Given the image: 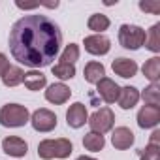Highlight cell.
Listing matches in <instances>:
<instances>
[{
    "label": "cell",
    "instance_id": "3",
    "mask_svg": "<svg viewBox=\"0 0 160 160\" xmlns=\"http://www.w3.org/2000/svg\"><path fill=\"white\" fill-rule=\"evenodd\" d=\"M30 121V113L21 104H6L0 109V124L6 128H19Z\"/></svg>",
    "mask_w": 160,
    "mask_h": 160
},
{
    "label": "cell",
    "instance_id": "12",
    "mask_svg": "<svg viewBox=\"0 0 160 160\" xmlns=\"http://www.w3.org/2000/svg\"><path fill=\"white\" fill-rule=\"evenodd\" d=\"M134 132L130 130V128H126V126H119V128H115L113 130V136H111V143H113V147L115 149H119V151H124V149H130L132 145H134Z\"/></svg>",
    "mask_w": 160,
    "mask_h": 160
},
{
    "label": "cell",
    "instance_id": "8",
    "mask_svg": "<svg viewBox=\"0 0 160 160\" xmlns=\"http://www.w3.org/2000/svg\"><path fill=\"white\" fill-rule=\"evenodd\" d=\"M98 85V94H100V98L106 102V104H115L117 102V98H119V91H121V87L113 81V79H109V77H104V79H100V81L96 83Z\"/></svg>",
    "mask_w": 160,
    "mask_h": 160
},
{
    "label": "cell",
    "instance_id": "20",
    "mask_svg": "<svg viewBox=\"0 0 160 160\" xmlns=\"http://www.w3.org/2000/svg\"><path fill=\"white\" fill-rule=\"evenodd\" d=\"M83 145H85L87 151L98 152V151L104 149L106 139H104V136H100V134H96V132H89V134H85V138H83Z\"/></svg>",
    "mask_w": 160,
    "mask_h": 160
},
{
    "label": "cell",
    "instance_id": "16",
    "mask_svg": "<svg viewBox=\"0 0 160 160\" xmlns=\"http://www.w3.org/2000/svg\"><path fill=\"white\" fill-rule=\"evenodd\" d=\"M83 73H85V79H87L89 83L96 85L100 79H104V77H106V68H104V64H102V62L91 60V62H87V64H85Z\"/></svg>",
    "mask_w": 160,
    "mask_h": 160
},
{
    "label": "cell",
    "instance_id": "24",
    "mask_svg": "<svg viewBox=\"0 0 160 160\" xmlns=\"http://www.w3.org/2000/svg\"><path fill=\"white\" fill-rule=\"evenodd\" d=\"M53 75L58 77V79H72L75 75V66L73 64H64V62H58L53 66Z\"/></svg>",
    "mask_w": 160,
    "mask_h": 160
},
{
    "label": "cell",
    "instance_id": "18",
    "mask_svg": "<svg viewBox=\"0 0 160 160\" xmlns=\"http://www.w3.org/2000/svg\"><path fill=\"white\" fill-rule=\"evenodd\" d=\"M143 75L149 79L151 83H158V77H160V58L158 57H152L149 58L145 64H143Z\"/></svg>",
    "mask_w": 160,
    "mask_h": 160
},
{
    "label": "cell",
    "instance_id": "6",
    "mask_svg": "<svg viewBox=\"0 0 160 160\" xmlns=\"http://www.w3.org/2000/svg\"><path fill=\"white\" fill-rule=\"evenodd\" d=\"M30 122H32V128L36 132H51L57 128V115L45 108L42 109H36L30 117Z\"/></svg>",
    "mask_w": 160,
    "mask_h": 160
},
{
    "label": "cell",
    "instance_id": "22",
    "mask_svg": "<svg viewBox=\"0 0 160 160\" xmlns=\"http://www.w3.org/2000/svg\"><path fill=\"white\" fill-rule=\"evenodd\" d=\"M139 98H143L145 106H158L160 104V85L158 83H151L141 94Z\"/></svg>",
    "mask_w": 160,
    "mask_h": 160
},
{
    "label": "cell",
    "instance_id": "11",
    "mask_svg": "<svg viewBox=\"0 0 160 160\" xmlns=\"http://www.w3.org/2000/svg\"><path fill=\"white\" fill-rule=\"evenodd\" d=\"M70 96H72V91H70L64 83H53V85H49L47 91H45V100L51 102V104H57V106L68 102Z\"/></svg>",
    "mask_w": 160,
    "mask_h": 160
},
{
    "label": "cell",
    "instance_id": "5",
    "mask_svg": "<svg viewBox=\"0 0 160 160\" xmlns=\"http://www.w3.org/2000/svg\"><path fill=\"white\" fill-rule=\"evenodd\" d=\"M87 122H89V126H91V132H96V134L104 136L106 132H109V130L113 128L115 115H113V111H111L109 108H102V109L94 111Z\"/></svg>",
    "mask_w": 160,
    "mask_h": 160
},
{
    "label": "cell",
    "instance_id": "4",
    "mask_svg": "<svg viewBox=\"0 0 160 160\" xmlns=\"http://www.w3.org/2000/svg\"><path fill=\"white\" fill-rule=\"evenodd\" d=\"M145 30L138 25H122L119 28V43L124 47V49H139L143 43H145Z\"/></svg>",
    "mask_w": 160,
    "mask_h": 160
},
{
    "label": "cell",
    "instance_id": "26",
    "mask_svg": "<svg viewBox=\"0 0 160 160\" xmlns=\"http://www.w3.org/2000/svg\"><path fill=\"white\" fill-rule=\"evenodd\" d=\"M138 154H139V160H160V147L147 145L145 149H139Z\"/></svg>",
    "mask_w": 160,
    "mask_h": 160
},
{
    "label": "cell",
    "instance_id": "1",
    "mask_svg": "<svg viewBox=\"0 0 160 160\" xmlns=\"http://www.w3.org/2000/svg\"><path fill=\"white\" fill-rule=\"evenodd\" d=\"M12 57L28 68H45L57 58L62 45V32L45 15H25L10 30Z\"/></svg>",
    "mask_w": 160,
    "mask_h": 160
},
{
    "label": "cell",
    "instance_id": "29",
    "mask_svg": "<svg viewBox=\"0 0 160 160\" xmlns=\"http://www.w3.org/2000/svg\"><path fill=\"white\" fill-rule=\"evenodd\" d=\"M149 145H156V147H160V130H154V132L151 134Z\"/></svg>",
    "mask_w": 160,
    "mask_h": 160
},
{
    "label": "cell",
    "instance_id": "23",
    "mask_svg": "<svg viewBox=\"0 0 160 160\" xmlns=\"http://www.w3.org/2000/svg\"><path fill=\"white\" fill-rule=\"evenodd\" d=\"M143 45H147V49H151L152 53H158L160 51V25L158 23L151 27V30H149Z\"/></svg>",
    "mask_w": 160,
    "mask_h": 160
},
{
    "label": "cell",
    "instance_id": "10",
    "mask_svg": "<svg viewBox=\"0 0 160 160\" xmlns=\"http://www.w3.org/2000/svg\"><path fill=\"white\" fill-rule=\"evenodd\" d=\"M66 122L72 128H81L87 122V108L81 102H75L70 106V109L66 111Z\"/></svg>",
    "mask_w": 160,
    "mask_h": 160
},
{
    "label": "cell",
    "instance_id": "2",
    "mask_svg": "<svg viewBox=\"0 0 160 160\" xmlns=\"http://www.w3.org/2000/svg\"><path fill=\"white\" fill-rule=\"evenodd\" d=\"M73 151V145L66 138L58 139H43L38 145V156L42 160H51V158H68Z\"/></svg>",
    "mask_w": 160,
    "mask_h": 160
},
{
    "label": "cell",
    "instance_id": "28",
    "mask_svg": "<svg viewBox=\"0 0 160 160\" xmlns=\"http://www.w3.org/2000/svg\"><path fill=\"white\" fill-rule=\"evenodd\" d=\"M8 70H10V60H8V57L4 53H0V77H2Z\"/></svg>",
    "mask_w": 160,
    "mask_h": 160
},
{
    "label": "cell",
    "instance_id": "7",
    "mask_svg": "<svg viewBox=\"0 0 160 160\" xmlns=\"http://www.w3.org/2000/svg\"><path fill=\"white\" fill-rule=\"evenodd\" d=\"M83 45H85V51H87V53L98 55V57H100V55H108L109 49H111V42H109V38L104 36V34L87 36L85 42H83Z\"/></svg>",
    "mask_w": 160,
    "mask_h": 160
},
{
    "label": "cell",
    "instance_id": "21",
    "mask_svg": "<svg viewBox=\"0 0 160 160\" xmlns=\"http://www.w3.org/2000/svg\"><path fill=\"white\" fill-rule=\"evenodd\" d=\"M87 27H89L91 30H94L96 34H102L104 30L109 28V19H108V15H104V13H94V15L89 17Z\"/></svg>",
    "mask_w": 160,
    "mask_h": 160
},
{
    "label": "cell",
    "instance_id": "13",
    "mask_svg": "<svg viewBox=\"0 0 160 160\" xmlns=\"http://www.w3.org/2000/svg\"><path fill=\"white\" fill-rule=\"evenodd\" d=\"M2 149H4V152L10 154V156L23 158V156L27 154V151H28V145H27L25 139H21V138H17V136H10V138H6V139L2 141Z\"/></svg>",
    "mask_w": 160,
    "mask_h": 160
},
{
    "label": "cell",
    "instance_id": "30",
    "mask_svg": "<svg viewBox=\"0 0 160 160\" xmlns=\"http://www.w3.org/2000/svg\"><path fill=\"white\" fill-rule=\"evenodd\" d=\"M77 160H94V158H91V156H79Z\"/></svg>",
    "mask_w": 160,
    "mask_h": 160
},
{
    "label": "cell",
    "instance_id": "17",
    "mask_svg": "<svg viewBox=\"0 0 160 160\" xmlns=\"http://www.w3.org/2000/svg\"><path fill=\"white\" fill-rule=\"evenodd\" d=\"M23 83L28 91H40L47 85V77L38 72V70H30L28 73H25V79H23Z\"/></svg>",
    "mask_w": 160,
    "mask_h": 160
},
{
    "label": "cell",
    "instance_id": "14",
    "mask_svg": "<svg viewBox=\"0 0 160 160\" xmlns=\"http://www.w3.org/2000/svg\"><path fill=\"white\" fill-rule=\"evenodd\" d=\"M111 68H113V72H115L117 75H121V77H124V79L134 77V75L138 73V64H136L134 60H130V58H124V57L115 58L113 64H111Z\"/></svg>",
    "mask_w": 160,
    "mask_h": 160
},
{
    "label": "cell",
    "instance_id": "15",
    "mask_svg": "<svg viewBox=\"0 0 160 160\" xmlns=\"http://www.w3.org/2000/svg\"><path fill=\"white\" fill-rule=\"evenodd\" d=\"M119 106L122 109H132L138 102H139V91L136 87H122L119 91V98H117Z\"/></svg>",
    "mask_w": 160,
    "mask_h": 160
},
{
    "label": "cell",
    "instance_id": "9",
    "mask_svg": "<svg viewBox=\"0 0 160 160\" xmlns=\"http://www.w3.org/2000/svg\"><path fill=\"white\" fill-rule=\"evenodd\" d=\"M160 122V108L158 106H143L138 111L139 128H154Z\"/></svg>",
    "mask_w": 160,
    "mask_h": 160
},
{
    "label": "cell",
    "instance_id": "19",
    "mask_svg": "<svg viewBox=\"0 0 160 160\" xmlns=\"http://www.w3.org/2000/svg\"><path fill=\"white\" fill-rule=\"evenodd\" d=\"M23 79H25V72L17 66H10V70L2 75V83L6 87H17L23 83Z\"/></svg>",
    "mask_w": 160,
    "mask_h": 160
},
{
    "label": "cell",
    "instance_id": "27",
    "mask_svg": "<svg viewBox=\"0 0 160 160\" xmlns=\"http://www.w3.org/2000/svg\"><path fill=\"white\" fill-rule=\"evenodd\" d=\"M139 10L156 15V13H160V2H156V0L154 2H139Z\"/></svg>",
    "mask_w": 160,
    "mask_h": 160
},
{
    "label": "cell",
    "instance_id": "25",
    "mask_svg": "<svg viewBox=\"0 0 160 160\" xmlns=\"http://www.w3.org/2000/svg\"><path fill=\"white\" fill-rule=\"evenodd\" d=\"M77 58H79V45L77 43L66 45V49L60 55V62H64V64H75Z\"/></svg>",
    "mask_w": 160,
    "mask_h": 160
}]
</instances>
